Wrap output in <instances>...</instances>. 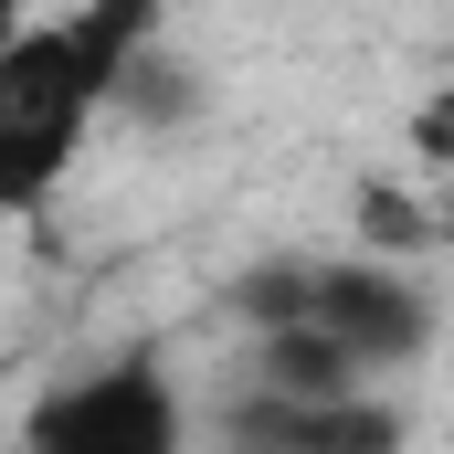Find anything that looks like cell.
Wrapping results in <instances>:
<instances>
[{
	"mask_svg": "<svg viewBox=\"0 0 454 454\" xmlns=\"http://www.w3.org/2000/svg\"><path fill=\"white\" fill-rule=\"evenodd\" d=\"M159 11L169 0H74V11H32L11 43H0V201L21 212V201H43L74 159H85V137H96V116L116 106V85H127V64L159 43Z\"/></svg>",
	"mask_w": 454,
	"mask_h": 454,
	"instance_id": "cell-1",
	"label": "cell"
},
{
	"mask_svg": "<svg viewBox=\"0 0 454 454\" xmlns=\"http://www.w3.org/2000/svg\"><path fill=\"white\" fill-rule=\"evenodd\" d=\"M21 434L43 454H180L191 412L148 359H106V370H74L64 391H43Z\"/></svg>",
	"mask_w": 454,
	"mask_h": 454,
	"instance_id": "cell-2",
	"label": "cell"
},
{
	"mask_svg": "<svg viewBox=\"0 0 454 454\" xmlns=\"http://www.w3.org/2000/svg\"><path fill=\"white\" fill-rule=\"evenodd\" d=\"M359 370H412L434 348V296L402 275V264H307V307Z\"/></svg>",
	"mask_w": 454,
	"mask_h": 454,
	"instance_id": "cell-3",
	"label": "cell"
},
{
	"mask_svg": "<svg viewBox=\"0 0 454 454\" xmlns=\"http://www.w3.org/2000/svg\"><path fill=\"white\" fill-rule=\"evenodd\" d=\"M412 148H423L434 169H454V85H444V96H423V116H412Z\"/></svg>",
	"mask_w": 454,
	"mask_h": 454,
	"instance_id": "cell-4",
	"label": "cell"
},
{
	"mask_svg": "<svg viewBox=\"0 0 454 454\" xmlns=\"http://www.w3.org/2000/svg\"><path fill=\"white\" fill-rule=\"evenodd\" d=\"M21 21H32V0H0V43H11V32H21Z\"/></svg>",
	"mask_w": 454,
	"mask_h": 454,
	"instance_id": "cell-5",
	"label": "cell"
},
{
	"mask_svg": "<svg viewBox=\"0 0 454 454\" xmlns=\"http://www.w3.org/2000/svg\"><path fill=\"white\" fill-rule=\"evenodd\" d=\"M0 223H11V201H0Z\"/></svg>",
	"mask_w": 454,
	"mask_h": 454,
	"instance_id": "cell-6",
	"label": "cell"
}]
</instances>
